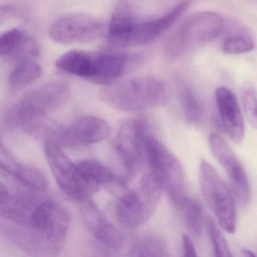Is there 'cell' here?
<instances>
[{
    "instance_id": "obj_1",
    "label": "cell",
    "mask_w": 257,
    "mask_h": 257,
    "mask_svg": "<svg viewBox=\"0 0 257 257\" xmlns=\"http://www.w3.org/2000/svg\"><path fill=\"white\" fill-rule=\"evenodd\" d=\"M70 213L58 203L41 200L26 225L13 223L12 241L25 252L37 255L59 254L70 226Z\"/></svg>"
},
{
    "instance_id": "obj_2",
    "label": "cell",
    "mask_w": 257,
    "mask_h": 257,
    "mask_svg": "<svg viewBox=\"0 0 257 257\" xmlns=\"http://www.w3.org/2000/svg\"><path fill=\"white\" fill-rule=\"evenodd\" d=\"M142 62L139 54L71 50L55 61L57 68L97 85H110Z\"/></svg>"
},
{
    "instance_id": "obj_3",
    "label": "cell",
    "mask_w": 257,
    "mask_h": 257,
    "mask_svg": "<svg viewBox=\"0 0 257 257\" xmlns=\"http://www.w3.org/2000/svg\"><path fill=\"white\" fill-rule=\"evenodd\" d=\"M70 94L71 88L66 82H50L31 90L8 109L2 127L34 132L42 119L67 103Z\"/></svg>"
},
{
    "instance_id": "obj_4",
    "label": "cell",
    "mask_w": 257,
    "mask_h": 257,
    "mask_svg": "<svg viewBox=\"0 0 257 257\" xmlns=\"http://www.w3.org/2000/svg\"><path fill=\"white\" fill-rule=\"evenodd\" d=\"M99 98L117 110L135 113L162 106L166 101L167 88L157 78L138 76L105 85Z\"/></svg>"
},
{
    "instance_id": "obj_5",
    "label": "cell",
    "mask_w": 257,
    "mask_h": 257,
    "mask_svg": "<svg viewBox=\"0 0 257 257\" xmlns=\"http://www.w3.org/2000/svg\"><path fill=\"white\" fill-rule=\"evenodd\" d=\"M164 191L160 178L150 170L137 190L127 191L118 198L114 209L118 223L136 228L148 221L158 208Z\"/></svg>"
},
{
    "instance_id": "obj_6",
    "label": "cell",
    "mask_w": 257,
    "mask_h": 257,
    "mask_svg": "<svg viewBox=\"0 0 257 257\" xmlns=\"http://www.w3.org/2000/svg\"><path fill=\"white\" fill-rule=\"evenodd\" d=\"M225 27L223 18L217 13H197L186 21L165 43L167 58L174 60L214 40Z\"/></svg>"
},
{
    "instance_id": "obj_7",
    "label": "cell",
    "mask_w": 257,
    "mask_h": 257,
    "mask_svg": "<svg viewBox=\"0 0 257 257\" xmlns=\"http://www.w3.org/2000/svg\"><path fill=\"white\" fill-rule=\"evenodd\" d=\"M44 152L57 183L72 199L84 201L100 190V187L82 175L76 163H73L61 146L49 137L45 141Z\"/></svg>"
},
{
    "instance_id": "obj_8",
    "label": "cell",
    "mask_w": 257,
    "mask_h": 257,
    "mask_svg": "<svg viewBox=\"0 0 257 257\" xmlns=\"http://www.w3.org/2000/svg\"><path fill=\"white\" fill-rule=\"evenodd\" d=\"M199 184L203 197L221 228L230 234L234 233L237 225L235 198L231 189L205 159L200 163Z\"/></svg>"
},
{
    "instance_id": "obj_9",
    "label": "cell",
    "mask_w": 257,
    "mask_h": 257,
    "mask_svg": "<svg viewBox=\"0 0 257 257\" xmlns=\"http://www.w3.org/2000/svg\"><path fill=\"white\" fill-rule=\"evenodd\" d=\"M146 158L150 170L154 171L176 206L187 196L185 192L184 174L178 159L162 142L147 134L145 141Z\"/></svg>"
},
{
    "instance_id": "obj_10",
    "label": "cell",
    "mask_w": 257,
    "mask_h": 257,
    "mask_svg": "<svg viewBox=\"0 0 257 257\" xmlns=\"http://www.w3.org/2000/svg\"><path fill=\"white\" fill-rule=\"evenodd\" d=\"M108 25L95 16L73 14L60 18L51 25L50 38L61 44L90 43L106 37Z\"/></svg>"
},
{
    "instance_id": "obj_11",
    "label": "cell",
    "mask_w": 257,
    "mask_h": 257,
    "mask_svg": "<svg viewBox=\"0 0 257 257\" xmlns=\"http://www.w3.org/2000/svg\"><path fill=\"white\" fill-rule=\"evenodd\" d=\"M190 6L191 0H185L158 19L142 22L136 21L128 32L119 39L113 47H138L153 43L166 33Z\"/></svg>"
},
{
    "instance_id": "obj_12",
    "label": "cell",
    "mask_w": 257,
    "mask_h": 257,
    "mask_svg": "<svg viewBox=\"0 0 257 257\" xmlns=\"http://www.w3.org/2000/svg\"><path fill=\"white\" fill-rule=\"evenodd\" d=\"M109 134L107 122L96 116H85L67 126L52 130L49 138L61 147L77 148L104 141Z\"/></svg>"
},
{
    "instance_id": "obj_13",
    "label": "cell",
    "mask_w": 257,
    "mask_h": 257,
    "mask_svg": "<svg viewBox=\"0 0 257 257\" xmlns=\"http://www.w3.org/2000/svg\"><path fill=\"white\" fill-rule=\"evenodd\" d=\"M208 142L213 157L228 174L230 189L236 201L242 205L247 204L250 198V188L240 161L225 140L217 134H211Z\"/></svg>"
},
{
    "instance_id": "obj_14",
    "label": "cell",
    "mask_w": 257,
    "mask_h": 257,
    "mask_svg": "<svg viewBox=\"0 0 257 257\" xmlns=\"http://www.w3.org/2000/svg\"><path fill=\"white\" fill-rule=\"evenodd\" d=\"M147 131L144 121L132 118L123 123L117 133L114 149L128 176L134 174L143 158L146 157Z\"/></svg>"
},
{
    "instance_id": "obj_15",
    "label": "cell",
    "mask_w": 257,
    "mask_h": 257,
    "mask_svg": "<svg viewBox=\"0 0 257 257\" xmlns=\"http://www.w3.org/2000/svg\"><path fill=\"white\" fill-rule=\"evenodd\" d=\"M80 213L87 229L95 240L106 249H116L124 241V237L98 206L88 198L80 201Z\"/></svg>"
},
{
    "instance_id": "obj_16",
    "label": "cell",
    "mask_w": 257,
    "mask_h": 257,
    "mask_svg": "<svg viewBox=\"0 0 257 257\" xmlns=\"http://www.w3.org/2000/svg\"><path fill=\"white\" fill-rule=\"evenodd\" d=\"M216 106L224 130L236 144H240L245 135L244 121L237 98L226 87H219L215 91Z\"/></svg>"
},
{
    "instance_id": "obj_17",
    "label": "cell",
    "mask_w": 257,
    "mask_h": 257,
    "mask_svg": "<svg viewBox=\"0 0 257 257\" xmlns=\"http://www.w3.org/2000/svg\"><path fill=\"white\" fill-rule=\"evenodd\" d=\"M0 55L7 60L22 62L34 60L40 55L38 44L23 30L13 28L0 37Z\"/></svg>"
},
{
    "instance_id": "obj_18",
    "label": "cell",
    "mask_w": 257,
    "mask_h": 257,
    "mask_svg": "<svg viewBox=\"0 0 257 257\" xmlns=\"http://www.w3.org/2000/svg\"><path fill=\"white\" fill-rule=\"evenodd\" d=\"M136 22L132 6L126 2H120L114 9L110 21L108 24V44H114L127 34L132 25Z\"/></svg>"
},
{
    "instance_id": "obj_19",
    "label": "cell",
    "mask_w": 257,
    "mask_h": 257,
    "mask_svg": "<svg viewBox=\"0 0 257 257\" xmlns=\"http://www.w3.org/2000/svg\"><path fill=\"white\" fill-rule=\"evenodd\" d=\"M255 48L252 33L246 27L236 25L224 39L222 49L228 55H241L252 52Z\"/></svg>"
},
{
    "instance_id": "obj_20",
    "label": "cell",
    "mask_w": 257,
    "mask_h": 257,
    "mask_svg": "<svg viewBox=\"0 0 257 257\" xmlns=\"http://www.w3.org/2000/svg\"><path fill=\"white\" fill-rule=\"evenodd\" d=\"M129 255L134 257L168 256L166 242L157 234H147L138 239L129 249Z\"/></svg>"
},
{
    "instance_id": "obj_21",
    "label": "cell",
    "mask_w": 257,
    "mask_h": 257,
    "mask_svg": "<svg viewBox=\"0 0 257 257\" xmlns=\"http://www.w3.org/2000/svg\"><path fill=\"white\" fill-rule=\"evenodd\" d=\"M10 176L34 192H43L48 186L47 179L40 170L19 162Z\"/></svg>"
},
{
    "instance_id": "obj_22",
    "label": "cell",
    "mask_w": 257,
    "mask_h": 257,
    "mask_svg": "<svg viewBox=\"0 0 257 257\" xmlns=\"http://www.w3.org/2000/svg\"><path fill=\"white\" fill-rule=\"evenodd\" d=\"M76 165L82 175L98 187L110 184L115 180L113 172L99 161L85 159Z\"/></svg>"
},
{
    "instance_id": "obj_23",
    "label": "cell",
    "mask_w": 257,
    "mask_h": 257,
    "mask_svg": "<svg viewBox=\"0 0 257 257\" xmlns=\"http://www.w3.org/2000/svg\"><path fill=\"white\" fill-rule=\"evenodd\" d=\"M42 73L41 66L34 60L22 61L10 73L9 83L13 88H22L38 80Z\"/></svg>"
},
{
    "instance_id": "obj_24",
    "label": "cell",
    "mask_w": 257,
    "mask_h": 257,
    "mask_svg": "<svg viewBox=\"0 0 257 257\" xmlns=\"http://www.w3.org/2000/svg\"><path fill=\"white\" fill-rule=\"evenodd\" d=\"M184 218L186 226L195 237H199L202 230V211L196 201L186 196L177 206Z\"/></svg>"
},
{
    "instance_id": "obj_25",
    "label": "cell",
    "mask_w": 257,
    "mask_h": 257,
    "mask_svg": "<svg viewBox=\"0 0 257 257\" xmlns=\"http://www.w3.org/2000/svg\"><path fill=\"white\" fill-rule=\"evenodd\" d=\"M180 101L186 120L192 124L201 123L203 110L198 100L188 85H182L180 88Z\"/></svg>"
},
{
    "instance_id": "obj_26",
    "label": "cell",
    "mask_w": 257,
    "mask_h": 257,
    "mask_svg": "<svg viewBox=\"0 0 257 257\" xmlns=\"http://www.w3.org/2000/svg\"><path fill=\"white\" fill-rule=\"evenodd\" d=\"M204 225L208 232L209 237L211 240L215 255L217 257H231L232 253L230 250L226 239L224 237L222 231L219 229L216 222L210 216H206Z\"/></svg>"
},
{
    "instance_id": "obj_27",
    "label": "cell",
    "mask_w": 257,
    "mask_h": 257,
    "mask_svg": "<svg viewBox=\"0 0 257 257\" xmlns=\"http://www.w3.org/2000/svg\"><path fill=\"white\" fill-rule=\"evenodd\" d=\"M242 102L248 121L255 128H257V97L253 88L248 87L243 89Z\"/></svg>"
},
{
    "instance_id": "obj_28",
    "label": "cell",
    "mask_w": 257,
    "mask_h": 257,
    "mask_svg": "<svg viewBox=\"0 0 257 257\" xmlns=\"http://www.w3.org/2000/svg\"><path fill=\"white\" fill-rule=\"evenodd\" d=\"M28 14L26 9L23 7H18V6H6L1 8V22L7 19L12 18H22L25 17Z\"/></svg>"
},
{
    "instance_id": "obj_29",
    "label": "cell",
    "mask_w": 257,
    "mask_h": 257,
    "mask_svg": "<svg viewBox=\"0 0 257 257\" xmlns=\"http://www.w3.org/2000/svg\"><path fill=\"white\" fill-rule=\"evenodd\" d=\"M182 240H183V250H184L183 255L187 257L196 256V249L190 237L188 234H183Z\"/></svg>"
},
{
    "instance_id": "obj_30",
    "label": "cell",
    "mask_w": 257,
    "mask_h": 257,
    "mask_svg": "<svg viewBox=\"0 0 257 257\" xmlns=\"http://www.w3.org/2000/svg\"><path fill=\"white\" fill-rule=\"evenodd\" d=\"M242 252H243V255H245V256L250 257L255 256V255L252 251L248 249H243V250H242Z\"/></svg>"
}]
</instances>
